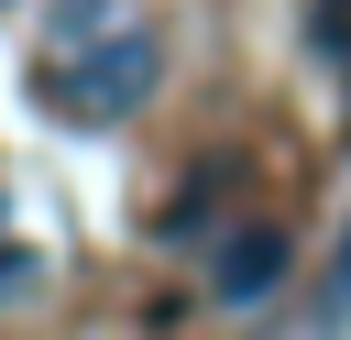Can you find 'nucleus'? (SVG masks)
<instances>
[{"mask_svg":"<svg viewBox=\"0 0 351 340\" xmlns=\"http://www.w3.org/2000/svg\"><path fill=\"white\" fill-rule=\"evenodd\" d=\"M66 44H88L77 66H44V99H55V121H121L132 99H154V66H165V44L143 33V22H88V33H66Z\"/></svg>","mask_w":351,"mask_h":340,"instance_id":"nucleus-1","label":"nucleus"},{"mask_svg":"<svg viewBox=\"0 0 351 340\" xmlns=\"http://www.w3.org/2000/svg\"><path fill=\"white\" fill-rule=\"evenodd\" d=\"M274 285H285V230L219 241V296H230V307H252V296H274Z\"/></svg>","mask_w":351,"mask_h":340,"instance_id":"nucleus-2","label":"nucleus"},{"mask_svg":"<svg viewBox=\"0 0 351 340\" xmlns=\"http://www.w3.org/2000/svg\"><path fill=\"white\" fill-rule=\"evenodd\" d=\"M230 175H241L230 154H219V165H197V186H186L176 208H165V241H186V230H208V208H219V186H230Z\"/></svg>","mask_w":351,"mask_h":340,"instance_id":"nucleus-3","label":"nucleus"},{"mask_svg":"<svg viewBox=\"0 0 351 340\" xmlns=\"http://www.w3.org/2000/svg\"><path fill=\"white\" fill-rule=\"evenodd\" d=\"M0 285H22V252H11V241H0Z\"/></svg>","mask_w":351,"mask_h":340,"instance_id":"nucleus-4","label":"nucleus"},{"mask_svg":"<svg viewBox=\"0 0 351 340\" xmlns=\"http://www.w3.org/2000/svg\"><path fill=\"white\" fill-rule=\"evenodd\" d=\"M340 307H351V241H340Z\"/></svg>","mask_w":351,"mask_h":340,"instance_id":"nucleus-5","label":"nucleus"},{"mask_svg":"<svg viewBox=\"0 0 351 340\" xmlns=\"http://www.w3.org/2000/svg\"><path fill=\"white\" fill-rule=\"evenodd\" d=\"M340 110H351V99H340Z\"/></svg>","mask_w":351,"mask_h":340,"instance_id":"nucleus-6","label":"nucleus"}]
</instances>
